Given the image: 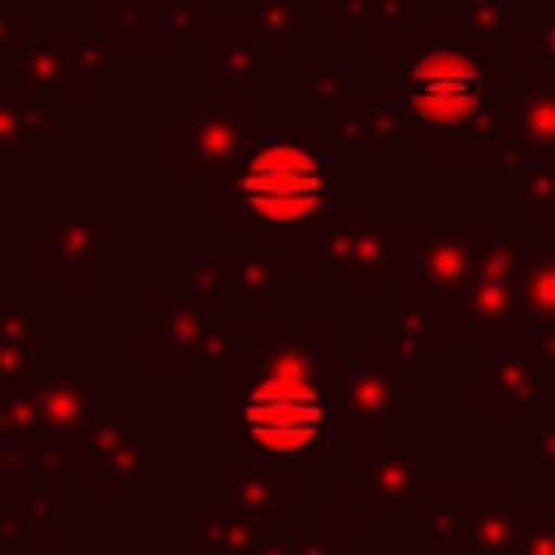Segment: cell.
<instances>
[{
    "mask_svg": "<svg viewBox=\"0 0 555 555\" xmlns=\"http://www.w3.org/2000/svg\"><path fill=\"white\" fill-rule=\"evenodd\" d=\"M330 425L325 360L312 343H282L243 390L247 468L286 473L321 451Z\"/></svg>",
    "mask_w": 555,
    "mask_h": 555,
    "instance_id": "6da1fadb",
    "label": "cell"
},
{
    "mask_svg": "<svg viewBox=\"0 0 555 555\" xmlns=\"http://www.w3.org/2000/svg\"><path fill=\"white\" fill-rule=\"evenodd\" d=\"M234 195L260 225H304L325 204V169L304 143H264L243 160Z\"/></svg>",
    "mask_w": 555,
    "mask_h": 555,
    "instance_id": "7a4b0ae2",
    "label": "cell"
},
{
    "mask_svg": "<svg viewBox=\"0 0 555 555\" xmlns=\"http://www.w3.org/2000/svg\"><path fill=\"white\" fill-rule=\"evenodd\" d=\"M343 490L360 494L369 512H408L442 494V477L421 464V438L382 429L364 438V464L343 477Z\"/></svg>",
    "mask_w": 555,
    "mask_h": 555,
    "instance_id": "3957f363",
    "label": "cell"
},
{
    "mask_svg": "<svg viewBox=\"0 0 555 555\" xmlns=\"http://www.w3.org/2000/svg\"><path fill=\"white\" fill-rule=\"evenodd\" d=\"M403 91H408V104L425 121L460 126L481 100V69L468 56L451 52V48H434V52H421L408 65Z\"/></svg>",
    "mask_w": 555,
    "mask_h": 555,
    "instance_id": "277c9868",
    "label": "cell"
},
{
    "mask_svg": "<svg viewBox=\"0 0 555 555\" xmlns=\"http://www.w3.org/2000/svg\"><path fill=\"white\" fill-rule=\"evenodd\" d=\"M412 408H416V382L408 373H399L386 360H343V373H338L343 425L382 434L399 425V416Z\"/></svg>",
    "mask_w": 555,
    "mask_h": 555,
    "instance_id": "5b68a950",
    "label": "cell"
},
{
    "mask_svg": "<svg viewBox=\"0 0 555 555\" xmlns=\"http://www.w3.org/2000/svg\"><path fill=\"white\" fill-rule=\"evenodd\" d=\"M551 386L542 377V369L525 356H486V373H481V408L486 412H538L551 399Z\"/></svg>",
    "mask_w": 555,
    "mask_h": 555,
    "instance_id": "8992f818",
    "label": "cell"
},
{
    "mask_svg": "<svg viewBox=\"0 0 555 555\" xmlns=\"http://www.w3.org/2000/svg\"><path fill=\"white\" fill-rule=\"evenodd\" d=\"M520 494L516 490H481L473 494V516L460 555H512L520 542Z\"/></svg>",
    "mask_w": 555,
    "mask_h": 555,
    "instance_id": "52a82bcc",
    "label": "cell"
},
{
    "mask_svg": "<svg viewBox=\"0 0 555 555\" xmlns=\"http://www.w3.org/2000/svg\"><path fill=\"white\" fill-rule=\"evenodd\" d=\"M182 533L195 555H256L264 529L230 512H186Z\"/></svg>",
    "mask_w": 555,
    "mask_h": 555,
    "instance_id": "ba28073f",
    "label": "cell"
},
{
    "mask_svg": "<svg viewBox=\"0 0 555 555\" xmlns=\"http://www.w3.org/2000/svg\"><path fill=\"white\" fill-rule=\"evenodd\" d=\"M221 512L230 516H243L260 529L269 525H282V490H278V477L273 473H260V468H234L225 473L221 481Z\"/></svg>",
    "mask_w": 555,
    "mask_h": 555,
    "instance_id": "9c48e42d",
    "label": "cell"
},
{
    "mask_svg": "<svg viewBox=\"0 0 555 555\" xmlns=\"http://www.w3.org/2000/svg\"><path fill=\"white\" fill-rule=\"evenodd\" d=\"M468 516H473V494H447L442 490L434 503L421 507V546L460 555L464 533H468Z\"/></svg>",
    "mask_w": 555,
    "mask_h": 555,
    "instance_id": "30bf717a",
    "label": "cell"
},
{
    "mask_svg": "<svg viewBox=\"0 0 555 555\" xmlns=\"http://www.w3.org/2000/svg\"><path fill=\"white\" fill-rule=\"evenodd\" d=\"M9 499H13L9 507L26 520L30 533H43V529L61 533L65 529V486L61 481H35V486H26Z\"/></svg>",
    "mask_w": 555,
    "mask_h": 555,
    "instance_id": "8fae6325",
    "label": "cell"
},
{
    "mask_svg": "<svg viewBox=\"0 0 555 555\" xmlns=\"http://www.w3.org/2000/svg\"><path fill=\"white\" fill-rule=\"evenodd\" d=\"M160 455H152L147 447H143V438L139 442H130V447H121L100 473H104V481H108V490H143L147 486V477L152 473H160Z\"/></svg>",
    "mask_w": 555,
    "mask_h": 555,
    "instance_id": "7c38bea8",
    "label": "cell"
},
{
    "mask_svg": "<svg viewBox=\"0 0 555 555\" xmlns=\"http://www.w3.org/2000/svg\"><path fill=\"white\" fill-rule=\"evenodd\" d=\"M299 555H382L364 542L356 529H325V533H299Z\"/></svg>",
    "mask_w": 555,
    "mask_h": 555,
    "instance_id": "4fadbf2b",
    "label": "cell"
},
{
    "mask_svg": "<svg viewBox=\"0 0 555 555\" xmlns=\"http://www.w3.org/2000/svg\"><path fill=\"white\" fill-rule=\"evenodd\" d=\"M520 468H529V473L555 468V408H546L542 425L520 438Z\"/></svg>",
    "mask_w": 555,
    "mask_h": 555,
    "instance_id": "5bb4252c",
    "label": "cell"
},
{
    "mask_svg": "<svg viewBox=\"0 0 555 555\" xmlns=\"http://www.w3.org/2000/svg\"><path fill=\"white\" fill-rule=\"evenodd\" d=\"M512 555H555V512H525Z\"/></svg>",
    "mask_w": 555,
    "mask_h": 555,
    "instance_id": "9a60e30c",
    "label": "cell"
},
{
    "mask_svg": "<svg viewBox=\"0 0 555 555\" xmlns=\"http://www.w3.org/2000/svg\"><path fill=\"white\" fill-rule=\"evenodd\" d=\"M256 555H299V533H291V529H282V525H269V529L260 533Z\"/></svg>",
    "mask_w": 555,
    "mask_h": 555,
    "instance_id": "2e32d148",
    "label": "cell"
},
{
    "mask_svg": "<svg viewBox=\"0 0 555 555\" xmlns=\"http://www.w3.org/2000/svg\"><path fill=\"white\" fill-rule=\"evenodd\" d=\"M30 538V529H26V520L13 512V507H0V551H9V546H17V542H26Z\"/></svg>",
    "mask_w": 555,
    "mask_h": 555,
    "instance_id": "e0dca14e",
    "label": "cell"
}]
</instances>
